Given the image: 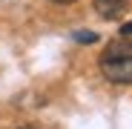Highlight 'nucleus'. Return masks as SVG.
Instances as JSON below:
<instances>
[{"label":"nucleus","mask_w":132,"mask_h":129,"mask_svg":"<svg viewBox=\"0 0 132 129\" xmlns=\"http://www.w3.org/2000/svg\"><path fill=\"white\" fill-rule=\"evenodd\" d=\"M101 72L112 83H132V37H118L101 55Z\"/></svg>","instance_id":"nucleus-1"},{"label":"nucleus","mask_w":132,"mask_h":129,"mask_svg":"<svg viewBox=\"0 0 132 129\" xmlns=\"http://www.w3.org/2000/svg\"><path fill=\"white\" fill-rule=\"evenodd\" d=\"M98 12L103 14V17H118V12H121V6H118V0H98Z\"/></svg>","instance_id":"nucleus-2"},{"label":"nucleus","mask_w":132,"mask_h":129,"mask_svg":"<svg viewBox=\"0 0 132 129\" xmlns=\"http://www.w3.org/2000/svg\"><path fill=\"white\" fill-rule=\"evenodd\" d=\"M75 40H78V43H95L98 35H95V32H75Z\"/></svg>","instance_id":"nucleus-3"},{"label":"nucleus","mask_w":132,"mask_h":129,"mask_svg":"<svg viewBox=\"0 0 132 129\" xmlns=\"http://www.w3.org/2000/svg\"><path fill=\"white\" fill-rule=\"evenodd\" d=\"M121 37H132V20L121 26Z\"/></svg>","instance_id":"nucleus-4"},{"label":"nucleus","mask_w":132,"mask_h":129,"mask_svg":"<svg viewBox=\"0 0 132 129\" xmlns=\"http://www.w3.org/2000/svg\"><path fill=\"white\" fill-rule=\"evenodd\" d=\"M52 3H63L66 6V3H75V0H52Z\"/></svg>","instance_id":"nucleus-5"},{"label":"nucleus","mask_w":132,"mask_h":129,"mask_svg":"<svg viewBox=\"0 0 132 129\" xmlns=\"http://www.w3.org/2000/svg\"><path fill=\"white\" fill-rule=\"evenodd\" d=\"M20 129H35V126H20Z\"/></svg>","instance_id":"nucleus-6"}]
</instances>
